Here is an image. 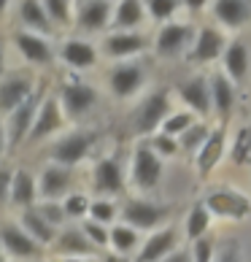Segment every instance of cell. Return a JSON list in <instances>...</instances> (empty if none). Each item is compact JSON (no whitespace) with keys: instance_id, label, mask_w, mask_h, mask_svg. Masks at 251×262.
<instances>
[{"instance_id":"obj_4","label":"cell","mask_w":251,"mask_h":262,"mask_svg":"<svg viewBox=\"0 0 251 262\" xmlns=\"http://www.w3.org/2000/svg\"><path fill=\"white\" fill-rule=\"evenodd\" d=\"M162 181V157L151 149L149 138L138 143L132 154V184L138 189H154Z\"/></svg>"},{"instance_id":"obj_8","label":"cell","mask_w":251,"mask_h":262,"mask_svg":"<svg viewBox=\"0 0 251 262\" xmlns=\"http://www.w3.org/2000/svg\"><path fill=\"white\" fill-rule=\"evenodd\" d=\"M11 43H14V49L33 65H52V60H54L52 43L46 41V35L35 33V30L19 27V30L11 33Z\"/></svg>"},{"instance_id":"obj_11","label":"cell","mask_w":251,"mask_h":262,"mask_svg":"<svg viewBox=\"0 0 251 262\" xmlns=\"http://www.w3.org/2000/svg\"><path fill=\"white\" fill-rule=\"evenodd\" d=\"M227 38L219 27H200L195 35V43L189 49V62L206 65V62H216L227 49Z\"/></svg>"},{"instance_id":"obj_32","label":"cell","mask_w":251,"mask_h":262,"mask_svg":"<svg viewBox=\"0 0 251 262\" xmlns=\"http://www.w3.org/2000/svg\"><path fill=\"white\" fill-rule=\"evenodd\" d=\"M211 130L206 122H195L192 127L184 133V135H178V141H181V151H189V154H197L202 149V143H206L211 138Z\"/></svg>"},{"instance_id":"obj_22","label":"cell","mask_w":251,"mask_h":262,"mask_svg":"<svg viewBox=\"0 0 251 262\" xmlns=\"http://www.w3.org/2000/svg\"><path fill=\"white\" fill-rule=\"evenodd\" d=\"M60 57L62 62H67L76 71H89L98 62V49H95V43L84 41V38H67L60 49Z\"/></svg>"},{"instance_id":"obj_26","label":"cell","mask_w":251,"mask_h":262,"mask_svg":"<svg viewBox=\"0 0 251 262\" xmlns=\"http://www.w3.org/2000/svg\"><path fill=\"white\" fill-rule=\"evenodd\" d=\"M173 249H176V230L165 227V230L154 232L146 244H143L135 262H162L168 254H173Z\"/></svg>"},{"instance_id":"obj_39","label":"cell","mask_w":251,"mask_h":262,"mask_svg":"<svg viewBox=\"0 0 251 262\" xmlns=\"http://www.w3.org/2000/svg\"><path fill=\"white\" fill-rule=\"evenodd\" d=\"M89 208H92V203L86 200V195H81V192H73V195L65 198V211H67V216H73V219L86 216Z\"/></svg>"},{"instance_id":"obj_27","label":"cell","mask_w":251,"mask_h":262,"mask_svg":"<svg viewBox=\"0 0 251 262\" xmlns=\"http://www.w3.org/2000/svg\"><path fill=\"white\" fill-rule=\"evenodd\" d=\"M211 95H214V114L227 119L235 108V81L227 73H214L211 76Z\"/></svg>"},{"instance_id":"obj_10","label":"cell","mask_w":251,"mask_h":262,"mask_svg":"<svg viewBox=\"0 0 251 262\" xmlns=\"http://www.w3.org/2000/svg\"><path fill=\"white\" fill-rule=\"evenodd\" d=\"M189 43H195V30L187 22H168L159 27L154 49L159 57H178L187 52Z\"/></svg>"},{"instance_id":"obj_12","label":"cell","mask_w":251,"mask_h":262,"mask_svg":"<svg viewBox=\"0 0 251 262\" xmlns=\"http://www.w3.org/2000/svg\"><path fill=\"white\" fill-rule=\"evenodd\" d=\"M178 98L184 100L189 111H195L197 116L214 114V95H211V79L206 76H192V79L178 84Z\"/></svg>"},{"instance_id":"obj_2","label":"cell","mask_w":251,"mask_h":262,"mask_svg":"<svg viewBox=\"0 0 251 262\" xmlns=\"http://www.w3.org/2000/svg\"><path fill=\"white\" fill-rule=\"evenodd\" d=\"M43 98H46V90L38 86L30 100H25L19 108H14L11 114L6 116V146H8V151L16 149L22 141H27V135H30V130H33V122L38 116V108H41Z\"/></svg>"},{"instance_id":"obj_1","label":"cell","mask_w":251,"mask_h":262,"mask_svg":"<svg viewBox=\"0 0 251 262\" xmlns=\"http://www.w3.org/2000/svg\"><path fill=\"white\" fill-rule=\"evenodd\" d=\"M173 114V105H170V92L168 86H159L154 90L151 95L143 98V103L135 108V116H132V124L138 135H151L154 130H162V122Z\"/></svg>"},{"instance_id":"obj_42","label":"cell","mask_w":251,"mask_h":262,"mask_svg":"<svg viewBox=\"0 0 251 262\" xmlns=\"http://www.w3.org/2000/svg\"><path fill=\"white\" fill-rule=\"evenodd\" d=\"M195 244V251H192V259L195 262H214V241H208L206 235L192 241Z\"/></svg>"},{"instance_id":"obj_6","label":"cell","mask_w":251,"mask_h":262,"mask_svg":"<svg viewBox=\"0 0 251 262\" xmlns=\"http://www.w3.org/2000/svg\"><path fill=\"white\" fill-rule=\"evenodd\" d=\"M35 79L30 73H22V71H11L3 76L0 81V108L8 116L14 108H19L25 100H30L35 95Z\"/></svg>"},{"instance_id":"obj_38","label":"cell","mask_w":251,"mask_h":262,"mask_svg":"<svg viewBox=\"0 0 251 262\" xmlns=\"http://www.w3.org/2000/svg\"><path fill=\"white\" fill-rule=\"evenodd\" d=\"M86 235H89V241L98 249H103V246H108L111 244V232H108V227L103 225V222H95V219H86L84 222V227H81Z\"/></svg>"},{"instance_id":"obj_3","label":"cell","mask_w":251,"mask_h":262,"mask_svg":"<svg viewBox=\"0 0 251 262\" xmlns=\"http://www.w3.org/2000/svg\"><path fill=\"white\" fill-rule=\"evenodd\" d=\"M98 138H100L98 130H71L52 146V160L60 162V165H67V168H73V165H79L86 154L92 151V146L98 143Z\"/></svg>"},{"instance_id":"obj_16","label":"cell","mask_w":251,"mask_h":262,"mask_svg":"<svg viewBox=\"0 0 251 262\" xmlns=\"http://www.w3.org/2000/svg\"><path fill=\"white\" fill-rule=\"evenodd\" d=\"M146 49V38L135 30H113L103 41V54L111 60H130Z\"/></svg>"},{"instance_id":"obj_30","label":"cell","mask_w":251,"mask_h":262,"mask_svg":"<svg viewBox=\"0 0 251 262\" xmlns=\"http://www.w3.org/2000/svg\"><path fill=\"white\" fill-rule=\"evenodd\" d=\"M22 227L30 232L41 246H49V244L57 241V227L38 208H25L22 211Z\"/></svg>"},{"instance_id":"obj_17","label":"cell","mask_w":251,"mask_h":262,"mask_svg":"<svg viewBox=\"0 0 251 262\" xmlns=\"http://www.w3.org/2000/svg\"><path fill=\"white\" fill-rule=\"evenodd\" d=\"M206 206L211 208V213L216 216H227V219H246L251 213V203L238 195L233 189H216L206 198Z\"/></svg>"},{"instance_id":"obj_13","label":"cell","mask_w":251,"mask_h":262,"mask_svg":"<svg viewBox=\"0 0 251 262\" xmlns=\"http://www.w3.org/2000/svg\"><path fill=\"white\" fill-rule=\"evenodd\" d=\"M168 208L165 206H157V203H149V200H127L122 208V219L132 225L135 230H154L157 225L168 219Z\"/></svg>"},{"instance_id":"obj_41","label":"cell","mask_w":251,"mask_h":262,"mask_svg":"<svg viewBox=\"0 0 251 262\" xmlns=\"http://www.w3.org/2000/svg\"><path fill=\"white\" fill-rule=\"evenodd\" d=\"M38 211H41V213H43V216L52 222L54 227H60L62 222H65V216H67L65 203H57V200H43L41 206H38Z\"/></svg>"},{"instance_id":"obj_34","label":"cell","mask_w":251,"mask_h":262,"mask_svg":"<svg viewBox=\"0 0 251 262\" xmlns=\"http://www.w3.org/2000/svg\"><path fill=\"white\" fill-rule=\"evenodd\" d=\"M195 111H173L165 122H162V133H168V135H184L192 124H195Z\"/></svg>"},{"instance_id":"obj_35","label":"cell","mask_w":251,"mask_h":262,"mask_svg":"<svg viewBox=\"0 0 251 262\" xmlns=\"http://www.w3.org/2000/svg\"><path fill=\"white\" fill-rule=\"evenodd\" d=\"M43 6H46V11H49V16H52L54 27H67L76 19L71 0H43Z\"/></svg>"},{"instance_id":"obj_21","label":"cell","mask_w":251,"mask_h":262,"mask_svg":"<svg viewBox=\"0 0 251 262\" xmlns=\"http://www.w3.org/2000/svg\"><path fill=\"white\" fill-rule=\"evenodd\" d=\"M214 16L230 30H240L251 22V3L248 0H216L211 6Z\"/></svg>"},{"instance_id":"obj_18","label":"cell","mask_w":251,"mask_h":262,"mask_svg":"<svg viewBox=\"0 0 251 262\" xmlns=\"http://www.w3.org/2000/svg\"><path fill=\"white\" fill-rule=\"evenodd\" d=\"M3 246L8 254L19 257V259H30V257L41 254V244L22 225H14V222H6L3 225Z\"/></svg>"},{"instance_id":"obj_5","label":"cell","mask_w":251,"mask_h":262,"mask_svg":"<svg viewBox=\"0 0 251 262\" xmlns=\"http://www.w3.org/2000/svg\"><path fill=\"white\" fill-rule=\"evenodd\" d=\"M57 98H60L67 119H81L86 111L95 108V103H98V90L86 81H65V84H60V90H57Z\"/></svg>"},{"instance_id":"obj_40","label":"cell","mask_w":251,"mask_h":262,"mask_svg":"<svg viewBox=\"0 0 251 262\" xmlns=\"http://www.w3.org/2000/svg\"><path fill=\"white\" fill-rule=\"evenodd\" d=\"M89 219L95 222H103V225H111L117 219V206L111 200H95L92 208H89Z\"/></svg>"},{"instance_id":"obj_37","label":"cell","mask_w":251,"mask_h":262,"mask_svg":"<svg viewBox=\"0 0 251 262\" xmlns=\"http://www.w3.org/2000/svg\"><path fill=\"white\" fill-rule=\"evenodd\" d=\"M181 6H184L181 0H146V11L151 14V19H157V22L173 19Z\"/></svg>"},{"instance_id":"obj_45","label":"cell","mask_w":251,"mask_h":262,"mask_svg":"<svg viewBox=\"0 0 251 262\" xmlns=\"http://www.w3.org/2000/svg\"><path fill=\"white\" fill-rule=\"evenodd\" d=\"M162 262H192V254L189 251H173V254H168Z\"/></svg>"},{"instance_id":"obj_24","label":"cell","mask_w":251,"mask_h":262,"mask_svg":"<svg viewBox=\"0 0 251 262\" xmlns=\"http://www.w3.org/2000/svg\"><path fill=\"white\" fill-rule=\"evenodd\" d=\"M54 246L65 257H95L98 254V246L89 241V235H86L84 230H76V227L62 230L60 235H57Z\"/></svg>"},{"instance_id":"obj_47","label":"cell","mask_w":251,"mask_h":262,"mask_svg":"<svg viewBox=\"0 0 251 262\" xmlns=\"http://www.w3.org/2000/svg\"><path fill=\"white\" fill-rule=\"evenodd\" d=\"M62 262H92V259H84V257H67V259H62Z\"/></svg>"},{"instance_id":"obj_15","label":"cell","mask_w":251,"mask_h":262,"mask_svg":"<svg viewBox=\"0 0 251 262\" xmlns=\"http://www.w3.org/2000/svg\"><path fill=\"white\" fill-rule=\"evenodd\" d=\"M113 19L111 0H81L76 8V27L84 33H100L105 25Z\"/></svg>"},{"instance_id":"obj_28","label":"cell","mask_w":251,"mask_h":262,"mask_svg":"<svg viewBox=\"0 0 251 262\" xmlns=\"http://www.w3.org/2000/svg\"><path fill=\"white\" fill-rule=\"evenodd\" d=\"M38 192L41 189H38L33 173L30 170H16L11 187H8V200L19 208H33L35 200H38Z\"/></svg>"},{"instance_id":"obj_25","label":"cell","mask_w":251,"mask_h":262,"mask_svg":"<svg viewBox=\"0 0 251 262\" xmlns=\"http://www.w3.org/2000/svg\"><path fill=\"white\" fill-rule=\"evenodd\" d=\"M146 14H149L146 0H119L117 8H113L111 27L113 30H135V27L143 25Z\"/></svg>"},{"instance_id":"obj_31","label":"cell","mask_w":251,"mask_h":262,"mask_svg":"<svg viewBox=\"0 0 251 262\" xmlns=\"http://www.w3.org/2000/svg\"><path fill=\"white\" fill-rule=\"evenodd\" d=\"M211 216H214V213H211V208L206 206V203H197L187 216V238L197 241V238L206 235L208 227H211Z\"/></svg>"},{"instance_id":"obj_19","label":"cell","mask_w":251,"mask_h":262,"mask_svg":"<svg viewBox=\"0 0 251 262\" xmlns=\"http://www.w3.org/2000/svg\"><path fill=\"white\" fill-rule=\"evenodd\" d=\"M73 184V173L67 165H60V162H52L46 165L43 173H41V181H38V189H41V198L46 200H57L60 195H65Z\"/></svg>"},{"instance_id":"obj_43","label":"cell","mask_w":251,"mask_h":262,"mask_svg":"<svg viewBox=\"0 0 251 262\" xmlns=\"http://www.w3.org/2000/svg\"><path fill=\"white\" fill-rule=\"evenodd\" d=\"M214 262H240V251H238L235 246H227Z\"/></svg>"},{"instance_id":"obj_14","label":"cell","mask_w":251,"mask_h":262,"mask_svg":"<svg viewBox=\"0 0 251 262\" xmlns=\"http://www.w3.org/2000/svg\"><path fill=\"white\" fill-rule=\"evenodd\" d=\"M92 184H95V192H100V195H119V192H124V170L117 154L98 160V165L92 170Z\"/></svg>"},{"instance_id":"obj_36","label":"cell","mask_w":251,"mask_h":262,"mask_svg":"<svg viewBox=\"0 0 251 262\" xmlns=\"http://www.w3.org/2000/svg\"><path fill=\"white\" fill-rule=\"evenodd\" d=\"M151 149L159 154V157H176L181 151V141L176 135H168V133H154V135H146Z\"/></svg>"},{"instance_id":"obj_33","label":"cell","mask_w":251,"mask_h":262,"mask_svg":"<svg viewBox=\"0 0 251 262\" xmlns=\"http://www.w3.org/2000/svg\"><path fill=\"white\" fill-rule=\"evenodd\" d=\"M111 246H113V251H119V254H130V251L138 246V230L132 225H127V222L111 227Z\"/></svg>"},{"instance_id":"obj_44","label":"cell","mask_w":251,"mask_h":262,"mask_svg":"<svg viewBox=\"0 0 251 262\" xmlns=\"http://www.w3.org/2000/svg\"><path fill=\"white\" fill-rule=\"evenodd\" d=\"M181 3H184V8L187 11H192V14H200L202 8H206L211 0H181Z\"/></svg>"},{"instance_id":"obj_29","label":"cell","mask_w":251,"mask_h":262,"mask_svg":"<svg viewBox=\"0 0 251 262\" xmlns=\"http://www.w3.org/2000/svg\"><path fill=\"white\" fill-rule=\"evenodd\" d=\"M221 62H224V73L233 79L235 84H240L248 76V49L243 41H230L224 54H221Z\"/></svg>"},{"instance_id":"obj_46","label":"cell","mask_w":251,"mask_h":262,"mask_svg":"<svg viewBox=\"0 0 251 262\" xmlns=\"http://www.w3.org/2000/svg\"><path fill=\"white\" fill-rule=\"evenodd\" d=\"M100 262H130L127 257H124V254H119V251H117V254H105Z\"/></svg>"},{"instance_id":"obj_7","label":"cell","mask_w":251,"mask_h":262,"mask_svg":"<svg viewBox=\"0 0 251 262\" xmlns=\"http://www.w3.org/2000/svg\"><path fill=\"white\" fill-rule=\"evenodd\" d=\"M65 116L67 114L62 108L60 98H57V95H46L41 108H38L35 122H33V130H30V135H27V143H38V141L49 138L52 133L62 130L65 127Z\"/></svg>"},{"instance_id":"obj_9","label":"cell","mask_w":251,"mask_h":262,"mask_svg":"<svg viewBox=\"0 0 251 262\" xmlns=\"http://www.w3.org/2000/svg\"><path fill=\"white\" fill-rule=\"evenodd\" d=\"M143 81H146V71H143L141 62H132V60L113 65V71L108 73V86H111L113 98H119V100L132 98L143 86Z\"/></svg>"},{"instance_id":"obj_20","label":"cell","mask_w":251,"mask_h":262,"mask_svg":"<svg viewBox=\"0 0 251 262\" xmlns=\"http://www.w3.org/2000/svg\"><path fill=\"white\" fill-rule=\"evenodd\" d=\"M224 143H227V130H224V124H219V127L211 133V138L202 143V149L195 154V162H197L200 179H208V176H211V170H214L216 165H219L221 154H224Z\"/></svg>"},{"instance_id":"obj_23","label":"cell","mask_w":251,"mask_h":262,"mask_svg":"<svg viewBox=\"0 0 251 262\" xmlns=\"http://www.w3.org/2000/svg\"><path fill=\"white\" fill-rule=\"evenodd\" d=\"M19 25L41 35H52L54 22L46 11L43 0H19Z\"/></svg>"}]
</instances>
